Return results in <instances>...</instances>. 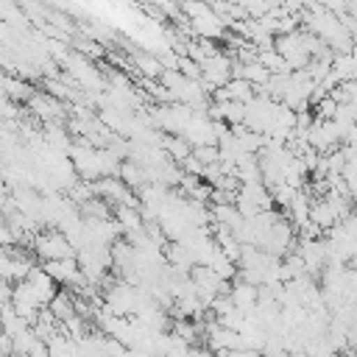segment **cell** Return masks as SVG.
<instances>
[{
	"mask_svg": "<svg viewBox=\"0 0 357 357\" xmlns=\"http://www.w3.org/2000/svg\"><path fill=\"white\" fill-rule=\"evenodd\" d=\"M36 251H39V257H45V262L61 259V257H70V240L59 231H47L36 240Z\"/></svg>",
	"mask_w": 357,
	"mask_h": 357,
	"instance_id": "6da1fadb",
	"label": "cell"
}]
</instances>
